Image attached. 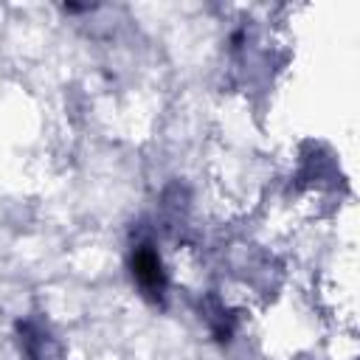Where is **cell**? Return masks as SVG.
I'll return each instance as SVG.
<instances>
[{
    "label": "cell",
    "instance_id": "1",
    "mask_svg": "<svg viewBox=\"0 0 360 360\" xmlns=\"http://www.w3.org/2000/svg\"><path fill=\"white\" fill-rule=\"evenodd\" d=\"M127 262H129V276L138 292L152 304H163L169 295V270L158 242L152 236H138L129 248Z\"/></svg>",
    "mask_w": 360,
    "mask_h": 360
}]
</instances>
